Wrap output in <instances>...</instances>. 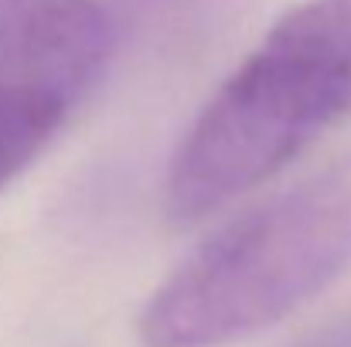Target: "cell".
<instances>
[{"mask_svg": "<svg viewBox=\"0 0 351 347\" xmlns=\"http://www.w3.org/2000/svg\"><path fill=\"white\" fill-rule=\"evenodd\" d=\"M69 103L41 92L0 96V188L14 181L58 133L69 116Z\"/></svg>", "mask_w": 351, "mask_h": 347, "instance_id": "obj_4", "label": "cell"}, {"mask_svg": "<svg viewBox=\"0 0 351 347\" xmlns=\"http://www.w3.org/2000/svg\"><path fill=\"white\" fill-rule=\"evenodd\" d=\"M351 119V0L290 7L205 103L164 177V211L195 225Z\"/></svg>", "mask_w": 351, "mask_h": 347, "instance_id": "obj_1", "label": "cell"}, {"mask_svg": "<svg viewBox=\"0 0 351 347\" xmlns=\"http://www.w3.org/2000/svg\"><path fill=\"white\" fill-rule=\"evenodd\" d=\"M110 48L113 27L96 0H0V96L41 92L75 106Z\"/></svg>", "mask_w": 351, "mask_h": 347, "instance_id": "obj_3", "label": "cell"}, {"mask_svg": "<svg viewBox=\"0 0 351 347\" xmlns=\"http://www.w3.org/2000/svg\"><path fill=\"white\" fill-rule=\"evenodd\" d=\"M351 262V153L212 231L147 300L143 347H229L290 317Z\"/></svg>", "mask_w": 351, "mask_h": 347, "instance_id": "obj_2", "label": "cell"}, {"mask_svg": "<svg viewBox=\"0 0 351 347\" xmlns=\"http://www.w3.org/2000/svg\"><path fill=\"white\" fill-rule=\"evenodd\" d=\"M290 347H351V310L345 313V317L324 324L321 331L300 337L297 344H290Z\"/></svg>", "mask_w": 351, "mask_h": 347, "instance_id": "obj_5", "label": "cell"}]
</instances>
